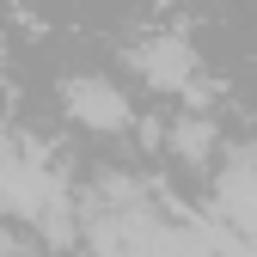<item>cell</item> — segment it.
<instances>
[{
    "instance_id": "cell-3",
    "label": "cell",
    "mask_w": 257,
    "mask_h": 257,
    "mask_svg": "<svg viewBox=\"0 0 257 257\" xmlns=\"http://www.w3.org/2000/svg\"><path fill=\"white\" fill-rule=\"evenodd\" d=\"M184 153H208V122H178V135H172Z\"/></svg>"
},
{
    "instance_id": "cell-1",
    "label": "cell",
    "mask_w": 257,
    "mask_h": 257,
    "mask_svg": "<svg viewBox=\"0 0 257 257\" xmlns=\"http://www.w3.org/2000/svg\"><path fill=\"white\" fill-rule=\"evenodd\" d=\"M68 110L86 122V128H122L128 122V98L110 86V80H98V74H80V80H68Z\"/></svg>"
},
{
    "instance_id": "cell-2",
    "label": "cell",
    "mask_w": 257,
    "mask_h": 257,
    "mask_svg": "<svg viewBox=\"0 0 257 257\" xmlns=\"http://www.w3.org/2000/svg\"><path fill=\"white\" fill-rule=\"evenodd\" d=\"M135 61H141V74H147L153 86H166V92L190 86V49H184L178 37H159V43H147Z\"/></svg>"
}]
</instances>
